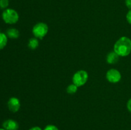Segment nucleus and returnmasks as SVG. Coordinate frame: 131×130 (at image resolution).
<instances>
[{"label":"nucleus","mask_w":131,"mask_h":130,"mask_svg":"<svg viewBox=\"0 0 131 130\" xmlns=\"http://www.w3.org/2000/svg\"><path fill=\"white\" fill-rule=\"evenodd\" d=\"M43 130H60L57 126L53 124H49L47 125L46 127H44Z\"/></svg>","instance_id":"nucleus-14"},{"label":"nucleus","mask_w":131,"mask_h":130,"mask_svg":"<svg viewBox=\"0 0 131 130\" xmlns=\"http://www.w3.org/2000/svg\"><path fill=\"white\" fill-rule=\"evenodd\" d=\"M113 50L120 57H126L131 52V40L127 36L119 38L114 45Z\"/></svg>","instance_id":"nucleus-1"},{"label":"nucleus","mask_w":131,"mask_h":130,"mask_svg":"<svg viewBox=\"0 0 131 130\" xmlns=\"http://www.w3.org/2000/svg\"><path fill=\"white\" fill-rule=\"evenodd\" d=\"M106 79L108 82L112 84H116L119 82L122 79V75L120 71L115 68L109 70L106 73Z\"/></svg>","instance_id":"nucleus-5"},{"label":"nucleus","mask_w":131,"mask_h":130,"mask_svg":"<svg viewBox=\"0 0 131 130\" xmlns=\"http://www.w3.org/2000/svg\"><path fill=\"white\" fill-rule=\"evenodd\" d=\"M3 127L6 130H18L19 126L15 120L7 119L3 123Z\"/></svg>","instance_id":"nucleus-7"},{"label":"nucleus","mask_w":131,"mask_h":130,"mask_svg":"<svg viewBox=\"0 0 131 130\" xmlns=\"http://www.w3.org/2000/svg\"><path fill=\"white\" fill-rule=\"evenodd\" d=\"M7 106L8 110L13 113H16L19 110L20 108V100L17 98L12 97L8 101Z\"/></svg>","instance_id":"nucleus-6"},{"label":"nucleus","mask_w":131,"mask_h":130,"mask_svg":"<svg viewBox=\"0 0 131 130\" xmlns=\"http://www.w3.org/2000/svg\"><path fill=\"white\" fill-rule=\"evenodd\" d=\"M126 19L127 21L128 22V23L131 25V10H129V11H128L127 14Z\"/></svg>","instance_id":"nucleus-15"},{"label":"nucleus","mask_w":131,"mask_h":130,"mask_svg":"<svg viewBox=\"0 0 131 130\" xmlns=\"http://www.w3.org/2000/svg\"><path fill=\"white\" fill-rule=\"evenodd\" d=\"M127 108L128 111L131 113V98L128 100L127 103Z\"/></svg>","instance_id":"nucleus-16"},{"label":"nucleus","mask_w":131,"mask_h":130,"mask_svg":"<svg viewBox=\"0 0 131 130\" xmlns=\"http://www.w3.org/2000/svg\"><path fill=\"white\" fill-rule=\"evenodd\" d=\"M49 31L48 25L44 22H38L33 26L32 29V33L34 35L35 38L38 39H43Z\"/></svg>","instance_id":"nucleus-3"},{"label":"nucleus","mask_w":131,"mask_h":130,"mask_svg":"<svg viewBox=\"0 0 131 130\" xmlns=\"http://www.w3.org/2000/svg\"><path fill=\"white\" fill-rule=\"evenodd\" d=\"M8 42V36L6 34L0 32V50H2L6 47Z\"/></svg>","instance_id":"nucleus-11"},{"label":"nucleus","mask_w":131,"mask_h":130,"mask_svg":"<svg viewBox=\"0 0 131 130\" xmlns=\"http://www.w3.org/2000/svg\"><path fill=\"white\" fill-rule=\"evenodd\" d=\"M39 45V41L38 38H32L29 40L28 43V47L31 50H35Z\"/></svg>","instance_id":"nucleus-10"},{"label":"nucleus","mask_w":131,"mask_h":130,"mask_svg":"<svg viewBox=\"0 0 131 130\" xmlns=\"http://www.w3.org/2000/svg\"><path fill=\"white\" fill-rule=\"evenodd\" d=\"M125 3L127 7L131 10V0H125Z\"/></svg>","instance_id":"nucleus-17"},{"label":"nucleus","mask_w":131,"mask_h":130,"mask_svg":"<svg viewBox=\"0 0 131 130\" xmlns=\"http://www.w3.org/2000/svg\"><path fill=\"white\" fill-rule=\"evenodd\" d=\"M6 36L8 38H12V39H16L18 38L20 36L19 31L15 28H9L7 29L6 33Z\"/></svg>","instance_id":"nucleus-9"},{"label":"nucleus","mask_w":131,"mask_h":130,"mask_svg":"<svg viewBox=\"0 0 131 130\" xmlns=\"http://www.w3.org/2000/svg\"><path fill=\"white\" fill-rule=\"evenodd\" d=\"M119 58H120V56L113 50L112 52H110L107 55L106 61L108 64H113L116 63L119 61Z\"/></svg>","instance_id":"nucleus-8"},{"label":"nucleus","mask_w":131,"mask_h":130,"mask_svg":"<svg viewBox=\"0 0 131 130\" xmlns=\"http://www.w3.org/2000/svg\"><path fill=\"white\" fill-rule=\"evenodd\" d=\"M28 130H42V128L38 126H34V127H31L30 129H29Z\"/></svg>","instance_id":"nucleus-18"},{"label":"nucleus","mask_w":131,"mask_h":130,"mask_svg":"<svg viewBox=\"0 0 131 130\" xmlns=\"http://www.w3.org/2000/svg\"><path fill=\"white\" fill-rule=\"evenodd\" d=\"M78 89V87H77L75 84H70V85L67 87V93L70 94H74V93H75L77 92Z\"/></svg>","instance_id":"nucleus-12"},{"label":"nucleus","mask_w":131,"mask_h":130,"mask_svg":"<svg viewBox=\"0 0 131 130\" xmlns=\"http://www.w3.org/2000/svg\"><path fill=\"white\" fill-rule=\"evenodd\" d=\"M9 5V0H0V8L6 9Z\"/></svg>","instance_id":"nucleus-13"},{"label":"nucleus","mask_w":131,"mask_h":130,"mask_svg":"<svg viewBox=\"0 0 131 130\" xmlns=\"http://www.w3.org/2000/svg\"><path fill=\"white\" fill-rule=\"evenodd\" d=\"M0 130H6V129H5L4 128H0Z\"/></svg>","instance_id":"nucleus-19"},{"label":"nucleus","mask_w":131,"mask_h":130,"mask_svg":"<svg viewBox=\"0 0 131 130\" xmlns=\"http://www.w3.org/2000/svg\"><path fill=\"white\" fill-rule=\"evenodd\" d=\"M2 19L6 24H14L18 22L19 15L17 11L12 8H6L3 11Z\"/></svg>","instance_id":"nucleus-2"},{"label":"nucleus","mask_w":131,"mask_h":130,"mask_svg":"<svg viewBox=\"0 0 131 130\" xmlns=\"http://www.w3.org/2000/svg\"><path fill=\"white\" fill-rule=\"evenodd\" d=\"M88 79V74L85 70H79L74 74L72 76V82L77 87H79L84 85Z\"/></svg>","instance_id":"nucleus-4"}]
</instances>
